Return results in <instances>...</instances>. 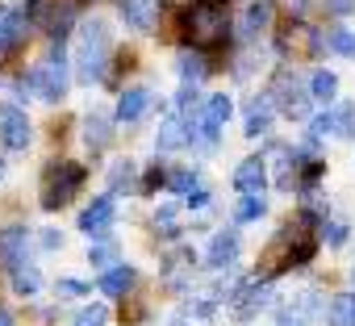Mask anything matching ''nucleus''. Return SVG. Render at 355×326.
Segmentation results:
<instances>
[{
  "label": "nucleus",
  "instance_id": "nucleus-20",
  "mask_svg": "<svg viewBox=\"0 0 355 326\" xmlns=\"http://www.w3.org/2000/svg\"><path fill=\"white\" fill-rule=\"evenodd\" d=\"M326 326H355V293H338L326 305Z\"/></svg>",
  "mask_w": 355,
  "mask_h": 326
},
{
  "label": "nucleus",
  "instance_id": "nucleus-38",
  "mask_svg": "<svg viewBox=\"0 0 355 326\" xmlns=\"http://www.w3.org/2000/svg\"><path fill=\"white\" fill-rule=\"evenodd\" d=\"M42 247H46V251L63 247V234H59V230H42Z\"/></svg>",
  "mask_w": 355,
  "mask_h": 326
},
{
  "label": "nucleus",
  "instance_id": "nucleus-32",
  "mask_svg": "<svg viewBox=\"0 0 355 326\" xmlns=\"http://www.w3.org/2000/svg\"><path fill=\"white\" fill-rule=\"evenodd\" d=\"M105 318H109V309H105V305H88V309H80L76 326H105Z\"/></svg>",
  "mask_w": 355,
  "mask_h": 326
},
{
  "label": "nucleus",
  "instance_id": "nucleus-3",
  "mask_svg": "<svg viewBox=\"0 0 355 326\" xmlns=\"http://www.w3.org/2000/svg\"><path fill=\"white\" fill-rule=\"evenodd\" d=\"M80 185H84V168H80V163H71V159L51 163L46 176H42V209H63L80 193Z\"/></svg>",
  "mask_w": 355,
  "mask_h": 326
},
{
  "label": "nucleus",
  "instance_id": "nucleus-12",
  "mask_svg": "<svg viewBox=\"0 0 355 326\" xmlns=\"http://www.w3.org/2000/svg\"><path fill=\"white\" fill-rule=\"evenodd\" d=\"M155 101H150V92L146 88H125L121 92V101H117V121H125V126H134V121H142L146 117V109H150Z\"/></svg>",
  "mask_w": 355,
  "mask_h": 326
},
{
  "label": "nucleus",
  "instance_id": "nucleus-19",
  "mask_svg": "<svg viewBox=\"0 0 355 326\" xmlns=\"http://www.w3.org/2000/svg\"><path fill=\"white\" fill-rule=\"evenodd\" d=\"M263 301H268V280H263V284H259V280H251V284H247V293H243V297L234 301V318H239V322L255 318Z\"/></svg>",
  "mask_w": 355,
  "mask_h": 326
},
{
  "label": "nucleus",
  "instance_id": "nucleus-4",
  "mask_svg": "<svg viewBox=\"0 0 355 326\" xmlns=\"http://www.w3.org/2000/svg\"><path fill=\"white\" fill-rule=\"evenodd\" d=\"M30 80V92L34 96H42V101H63L67 96V55H63V46H51V55L26 76Z\"/></svg>",
  "mask_w": 355,
  "mask_h": 326
},
{
  "label": "nucleus",
  "instance_id": "nucleus-34",
  "mask_svg": "<svg viewBox=\"0 0 355 326\" xmlns=\"http://www.w3.org/2000/svg\"><path fill=\"white\" fill-rule=\"evenodd\" d=\"M155 226H159L163 234H175V205H159V214H155Z\"/></svg>",
  "mask_w": 355,
  "mask_h": 326
},
{
  "label": "nucleus",
  "instance_id": "nucleus-30",
  "mask_svg": "<svg viewBox=\"0 0 355 326\" xmlns=\"http://www.w3.org/2000/svg\"><path fill=\"white\" fill-rule=\"evenodd\" d=\"M330 51L355 59V34H351V30H334V34H330Z\"/></svg>",
  "mask_w": 355,
  "mask_h": 326
},
{
  "label": "nucleus",
  "instance_id": "nucleus-5",
  "mask_svg": "<svg viewBox=\"0 0 355 326\" xmlns=\"http://www.w3.org/2000/svg\"><path fill=\"white\" fill-rule=\"evenodd\" d=\"M76 13H80L76 0H30V5H26V17H30V22H38L55 42H63V38H67V30H71Z\"/></svg>",
  "mask_w": 355,
  "mask_h": 326
},
{
  "label": "nucleus",
  "instance_id": "nucleus-36",
  "mask_svg": "<svg viewBox=\"0 0 355 326\" xmlns=\"http://www.w3.org/2000/svg\"><path fill=\"white\" fill-rule=\"evenodd\" d=\"M80 293H88L84 280H59V297H80Z\"/></svg>",
  "mask_w": 355,
  "mask_h": 326
},
{
  "label": "nucleus",
  "instance_id": "nucleus-33",
  "mask_svg": "<svg viewBox=\"0 0 355 326\" xmlns=\"http://www.w3.org/2000/svg\"><path fill=\"white\" fill-rule=\"evenodd\" d=\"M280 326H309V314L301 305H284L280 309Z\"/></svg>",
  "mask_w": 355,
  "mask_h": 326
},
{
  "label": "nucleus",
  "instance_id": "nucleus-15",
  "mask_svg": "<svg viewBox=\"0 0 355 326\" xmlns=\"http://www.w3.org/2000/svg\"><path fill=\"white\" fill-rule=\"evenodd\" d=\"M26 9H0V51H13L26 34Z\"/></svg>",
  "mask_w": 355,
  "mask_h": 326
},
{
  "label": "nucleus",
  "instance_id": "nucleus-31",
  "mask_svg": "<svg viewBox=\"0 0 355 326\" xmlns=\"http://www.w3.org/2000/svg\"><path fill=\"white\" fill-rule=\"evenodd\" d=\"M326 134H334V113H318V117L309 121V146H313L318 138H326Z\"/></svg>",
  "mask_w": 355,
  "mask_h": 326
},
{
  "label": "nucleus",
  "instance_id": "nucleus-29",
  "mask_svg": "<svg viewBox=\"0 0 355 326\" xmlns=\"http://www.w3.org/2000/svg\"><path fill=\"white\" fill-rule=\"evenodd\" d=\"M38 284H42V280H38V272H34V268H30V264H26V268H17V272H13V289H17V293H21V297H30V293H38Z\"/></svg>",
  "mask_w": 355,
  "mask_h": 326
},
{
  "label": "nucleus",
  "instance_id": "nucleus-21",
  "mask_svg": "<svg viewBox=\"0 0 355 326\" xmlns=\"http://www.w3.org/2000/svg\"><path fill=\"white\" fill-rule=\"evenodd\" d=\"M268 126H272V96H255L251 105H247V134L251 138H259V134H268Z\"/></svg>",
  "mask_w": 355,
  "mask_h": 326
},
{
  "label": "nucleus",
  "instance_id": "nucleus-2",
  "mask_svg": "<svg viewBox=\"0 0 355 326\" xmlns=\"http://www.w3.org/2000/svg\"><path fill=\"white\" fill-rule=\"evenodd\" d=\"M109 51H113V42H109V26H105L101 17L84 22V30H80V46H76V76H80L84 84L105 80Z\"/></svg>",
  "mask_w": 355,
  "mask_h": 326
},
{
  "label": "nucleus",
  "instance_id": "nucleus-23",
  "mask_svg": "<svg viewBox=\"0 0 355 326\" xmlns=\"http://www.w3.org/2000/svg\"><path fill=\"white\" fill-rule=\"evenodd\" d=\"M309 96H313V101H322V105H326V101H334V96H338V76H334V71H326V67H322V71H313V76H309Z\"/></svg>",
  "mask_w": 355,
  "mask_h": 326
},
{
  "label": "nucleus",
  "instance_id": "nucleus-10",
  "mask_svg": "<svg viewBox=\"0 0 355 326\" xmlns=\"http://www.w3.org/2000/svg\"><path fill=\"white\" fill-rule=\"evenodd\" d=\"M113 218H117L113 197H96V201L80 214V230H84V234H105V230L113 226Z\"/></svg>",
  "mask_w": 355,
  "mask_h": 326
},
{
  "label": "nucleus",
  "instance_id": "nucleus-9",
  "mask_svg": "<svg viewBox=\"0 0 355 326\" xmlns=\"http://www.w3.org/2000/svg\"><path fill=\"white\" fill-rule=\"evenodd\" d=\"M263 185H268V163L259 155L243 159L239 168H234V189L239 193H263Z\"/></svg>",
  "mask_w": 355,
  "mask_h": 326
},
{
  "label": "nucleus",
  "instance_id": "nucleus-6",
  "mask_svg": "<svg viewBox=\"0 0 355 326\" xmlns=\"http://www.w3.org/2000/svg\"><path fill=\"white\" fill-rule=\"evenodd\" d=\"M0 142L9 151H26L30 146V117L17 105H0Z\"/></svg>",
  "mask_w": 355,
  "mask_h": 326
},
{
  "label": "nucleus",
  "instance_id": "nucleus-7",
  "mask_svg": "<svg viewBox=\"0 0 355 326\" xmlns=\"http://www.w3.org/2000/svg\"><path fill=\"white\" fill-rule=\"evenodd\" d=\"M272 101L280 105L284 117H305V105L313 101L309 88L297 84V76H276V88H272Z\"/></svg>",
  "mask_w": 355,
  "mask_h": 326
},
{
  "label": "nucleus",
  "instance_id": "nucleus-40",
  "mask_svg": "<svg viewBox=\"0 0 355 326\" xmlns=\"http://www.w3.org/2000/svg\"><path fill=\"white\" fill-rule=\"evenodd\" d=\"M0 172H5V163H0Z\"/></svg>",
  "mask_w": 355,
  "mask_h": 326
},
{
  "label": "nucleus",
  "instance_id": "nucleus-17",
  "mask_svg": "<svg viewBox=\"0 0 355 326\" xmlns=\"http://www.w3.org/2000/svg\"><path fill=\"white\" fill-rule=\"evenodd\" d=\"M109 189H113V193H138V189H142V185H138V163L117 159L113 168H109Z\"/></svg>",
  "mask_w": 355,
  "mask_h": 326
},
{
  "label": "nucleus",
  "instance_id": "nucleus-37",
  "mask_svg": "<svg viewBox=\"0 0 355 326\" xmlns=\"http://www.w3.org/2000/svg\"><path fill=\"white\" fill-rule=\"evenodd\" d=\"M326 9L343 17V13H351V9H355V0H326Z\"/></svg>",
  "mask_w": 355,
  "mask_h": 326
},
{
  "label": "nucleus",
  "instance_id": "nucleus-28",
  "mask_svg": "<svg viewBox=\"0 0 355 326\" xmlns=\"http://www.w3.org/2000/svg\"><path fill=\"white\" fill-rule=\"evenodd\" d=\"M88 259H92L96 268L113 264V259H117V243H113V239H101V243H92V247H88Z\"/></svg>",
  "mask_w": 355,
  "mask_h": 326
},
{
  "label": "nucleus",
  "instance_id": "nucleus-13",
  "mask_svg": "<svg viewBox=\"0 0 355 326\" xmlns=\"http://www.w3.org/2000/svg\"><path fill=\"white\" fill-rule=\"evenodd\" d=\"M117 9H121V22L138 34H146L155 26V0H121Z\"/></svg>",
  "mask_w": 355,
  "mask_h": 326
},
{
  "label": "nucleus",
  "instance_id": "nucleus-25",
  "mask_svg": "<svg viewBox=\"0 0 355 326\" xmlns=\"http://www.w3.org/2000/svg\"><path fill=\"white\" fill-rule=\"evenodd\" d=\"M205 71H209V67H205V59H201V55H193V51H184V55H180V76H184V84H201V80H205Z\"/></svg>",
  "mask_w": 355,
  "mask_h": 326
},
{
  "label": "nucleus",
  "instance_id": "nucleus-22",
  "mask_svg": "<svg viewBox=\"0 0 355 326\" xmlns=\"http://www.w3.org/2000/svg\"><path fill=\"white\" fill-rule=\"evenodd\" d=\"M272 26V5L268 0H255V5H247V17H243V38H255Z\"/></svg>",
  "mask_w": 355,
  "mask_h": 326
},
{
  "label": "nucleus",
  "instance_id": "nucleus-11",
  "mask_svg": "<svg viewBox=\"0 0 355 326\" xmlns=\"http://www.w3.org/2000/svg\"><path fill=\"white\" fill-rule=\"evenodd\" d=\"M184 142H193L189 117H184V113H171V117L159 126V138H155V146H159V151H180Z\"/></svg>",
  "mask_w": 355,
  "mask_h": 326
},
{
  "label": "nucleus",
  "instance_id": "nucleus-41",
  "mask_svg": "<svg viewBox=\"0 0 355 326\" xmlns=\"http://www.w3.org/2000/svg\"><path fill=\"white\" fill-rule=\"evenodd\" d=\"M351 280H355V276H351Z\"/></svg>",
  "mask_w": 355,
  "mask_h": 326
},
{
  "label": "nucleus",
  "instance_id": "nucleus-18",
  "mask_svg": "<svg viewBox=\"0 0 355 326\" xmlns=\"http://www.w3.org/2000/svg\"><path fill=\"white\" fill-rule=\"evenodd\" d=\"M134 280H138V272H134V268H109L96 284H101V293H105V297H125V293L134 289Z\"/></svg>",
  "mask_w": 355,
  "mask_h": 326
},
{
  "label": "nucleus",
  "instance_id": "nucleus-27",
  "mask_svg": "<svg viewBox=\"0 0 355 326\" xmlns=\"http://www.w3.org/2000/svg\"><path fill=\"white\" fill-rule=\"evenodd\" d=\"M167 185H171V193H184V197H193V193L201 189L197 172H189V168H180V172H171V176H167Z\"/></svg>",
  "mask_w": 355,
  "mask_h": 326
},
{
  "label": "nucleus",
  "instance_id": "nucleus-14",
  "mask_svg": "<svg viewBox=\"0 0 355 326\" xmlns=\"http://www.w3.org/2000/svg\"><path fill=\"white\" fill-rule=\"evenodd\" d=\"M109 138H113V121H109V113L92 109V113L84 117V142H88V151H105Z\"/></svg>",
  "mask_w": 355,
  "mask_h": 326
},
{
  "label": "nucleus",
  "instance_id": "nucleus-39",
  "mask_svg": "<svg viewBox=\"0 0 355 326\" xmlns=\"http://www.w3.org/2000/svg\"><path fill=\"white\" fill-rule=\"evenodd\" d=\"M0 326H13V318H9V309H0Z\"/></svg>",
  "mask_w": 355,
  "mask_h": 326
},
{
  "label": "nucleus",
  "instance_id": "nucleus-35",
  "mask_svg": "<svg viewBox=\"0 0 355 326\" xmlns=\"http://www.w3.org/2000/svg\"><path fill=\"white\" fill-rule=\"evenodd\" d=\"M343 239H347V226H343V222H330V226H326V243H330V247H343Z\"/></svg>",
  "mask_w": 355,
  "mask_h": 326
},
{
  "label": "nucleus",
  "instance_id": "nucleus-8",
  "mask_svg": "<svg viewBox=\"0 0 355 326\" xmlns=\"http://www.w3.org/2000/svg\"><path fill=\"white\" fill-rule=\"evenodd\" d=\"M26 255H30V230L26 226H5L0 230V264L9 272L26 268Z\"/></svg>",
  "mask_w": 355,
  "mask_h": 326
},
{
  "label": "nucleus",
  "instance_id": "nucleus-26",
  "mask_svg": "<svg viewBox=\"0 0 355 326\" xmlns=\"http://www.w3.org/2000/svg\"><path fill=\"white\" fill-rule=\"evenodd\" d=\"M334 134H338V138H355V105H351V101H343V105L334 109Z\"/></svg>",
  "mask_w": 355,
  "mask_h": 326
},
{
  "label": "nucleus",
  "instance_id": "nucleus-24",
  "mask_svg": "<svg viewBox=\"0 0 355 326\" xmlns=\"http://www.w3.org/2000/svg\"><path fill=\"white\" fill-rule=\"evenodd\" d=\"M263 214H268L263 193H243V201L234 205V222H259Z\"/></svg>",
  "mask_w": 355,
  "mask_h": 326
},
{
  "label": "nucleus",
  "instance_id": "nucleus-1",
  "mask_svg": "<svg viewBox=\"0 0 355 326\" xmlns=\"http://www.w3.org/2000/svg\"><path fill=\"white\" fill-rule=\"evenodd\" d=\"M230 34V13L226 0H197V5L184 13V38L193 46H218Z\"/></svg>",
  "mask_w": 355,
  "mask_h": 326
},
{
  "label": "nucleus",
  "instance_id": "nucleus-16",
  "mask_svg": "<svg viewBox=\"0 0 355 326\" xmlns=\"http://www.w3.org/2000/svg\"><path fill=\"white\" fill-rule=\"evenodd\" d=\"M234 255H239V234H234V230H218L205 259H209L214 268H226V264H234Z\"/></svg>",
  "mask_w": 355,
  "mask_h": 326
}]
</instances>
